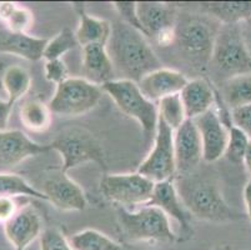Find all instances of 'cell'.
<instances>
[{
  "mask_svg": "<svg viewBox=\"0 0 251 250\" xmlns=\"http://www.w3.org/2000/svg\"><path fill=\"white\" fill-rule=\"evenodd\" d=\"M138 173L154 183L174 179L176 173L174 130L170 129L161 119L157 121L151 151L140 164Z\"/></svg>",
  "mask_w": 251,
  "mask_h": 250,
  "instance_id": "obj_10",
  "label": "cell"
},
{
  "mask_svg": "<svg viewBox=\"0 0 251 250\" xmlns=\"http://www.w3.org/2000/svg\"><path fill=\"white\" fill-rule=\"evenodd\" d=\"M42 192L49 203L63 212H81L86 208L83 189L61 168L47 174Z\"/></svg>",
  "mask_w": 251,
  "mask_h": 250,
  "instance_id": "obj_12",
  "label": "cell"
},
{
  "mask_svg": "<svg viewBox=\"0 0 251 250\" xmlns=\"http://www.w3.org/2000/svg\"><path fill=\"white\" fill-rule=\"evenodd\" d=\"M75 9L79 15V27L75 31L79 45L83 48L90 44H108L111 34V23L89 15L83 4H75Z\"/></svg>",
  "mask_w": 251,
  "mask_h": 250,
  "instance_id": "obj_22",
  "label": "cell"
},
{
  "mask_svg": "<svg viewBox=\"0 0 251 250\" xmlns=\"http://www.w3.org/2000/svg\"><path fill=\"white\" fill-rule=\"evenodd\" d=\"M77 45H79V43H77L74 31L65 28L60 33L56 34L54 38L49 39L43 58L47 61L61 59L64 54H67L70 50H74Z\"/></svg>",
  "mask_w": 251,
  "mask_h": 250,
  "instance_id": "obj_31",
  "label": "cell"
},
{
  "mask_svg": "<svg viewBox=\"0 0 251 250\" xmlns=\"http://www.w3.org/2000/svg\"><path fill=\"white\" fill-rule=\"evenodd\" d=\"M69 242L75 250H123L119 243L95 229L79 231Z\"/></svg>",
  "mask_w": 251,
  "mask_h": 250,
  "instance_id": "obj_28",
  "label": "cell"
},
{
  "mask_svg": "<svg viewBox=\"0 0 251 250\" xmlns=\"http://www.w3.org/2000/svg\"><path fill=\"white\" fill-rule=\"evenodd\" d=\"M13 108H14V104H11L8 99H0V132L8 130Z\"/></svg>",
  "mask_w": 251,
  "mask_h": 250,
  "instance_id": "obj_38",
  "label": "cell"
},
{
  "mask_svg": "<svg viewBox=\"0 0 251 250\" xmlns=\"http://www.w3.org/2000/svg\"><path fill=\"white\" fill-rule=\"evenodd\" d=\"M4 233L14 250H26L42 235V219L34 208L25 205L4 224Z\"/></svg>",
  "mask_w": 251,
  "mask_h": 250,
  "instance_id": "obj_17",
  "label": "cell"
},
{
  "mask_svg": "<svg viewBox=\"0 0 251 250\" xmlns=\"http://www.w3.org/2000/svg\"><path fill=\"white\" fill-rule=\"evenodd\" d=\"M0 196H30V198L47 200L42 190H38L29 184L23 176L10 173H0Z\"/></svg>",
  "mask_w": 251,
  "mask_h": 250,
  "instance_id": "obj_29",
  "label": "cell"
},
{
  "mask_svg": "<svg viewBox=\"0 0 251 250\" xmlns=\"http://www.w3.org/2000/svg\"><path fill=\"white\" fill-rule=\"evenodd\" d=\"M131 250H140V249H131Z\"/></svg>",
  "mask_w": 251,
  "mask_h": 250,
  "instance_id": "obj_43",
  "label": "cell"
},
{
  "mask_svg": "<svg viewBox=\"0 0 251 250\" xmlns=\"http://www.w3.org/2000/svg\"><path fill=\"white\" fill-rule=\"evenodd\" d=\"M185 208L193 217L209 222H229L240 219L241 214L230 208L219 185L207 176L195 174L182 175L175 182Z\"/></svg>",
  "mask_w": 251,
  "mask_h": 250,
  "instance_id": "obj_2",
  "label": "cell"
},
{
  "mask_svg": "<svg viewBox=\"0 0 251 250\" xmlns=\"http://www.w3.org/2000/svg\"><path fill=\"white\" fill-rule=\"evenodd\" d=\"M210 64L225 80L251 73V53L246 45L241 24H223L215 39Z\"/></svg>",
  "mask_w": 251,
  "mask_h": 250,
  "instance_id": "obj_4",
  "label": "cell"
},
{
  "mask_svg": "<svg viewBox=\"0 0 251 250\" xmlns=\"http://www.w3.org/2000/svg\"><path fill=\"white\" fill-rule=\"evenodd\" d=\"M155 183L136 173L108 174L100 182V192L108 200L129 209L148 205L152 198Z\"/></svg>",
  "mask_w": 251,
  "mask_h": 250,
  "instance_id": "obj_9",
  "label": "cell"
},
{
  "mask_svg": "<svg viewBox=\"0 0 251 250\" xmlns=\"http://www.w3.org/2000/svg\"><path fill=\"white\" fill-rule=\"evenodd\" d=\"M51 110L40 100H30L20 108V121L30 132H45L51 125Z\"/></svg>",
  "mask_w": 251,
  "mask_h": 250,
  "instance_id": "obj_25",
  "label": "cell"
},
{
  "mask_svg": "<svg viewBox=\"0 0 251 250\" xmlns=\"http://www.w3.org/2000/svg\"><path fill=\"white\" fill-rule=\"evenodd\" d=\"M244 200H245L248 217L251 220V178L249 179V182L246 183L245 188H244Z\"/></svg>",
  "mask_w": 251,
  "mask_h": 250,
  "instance_id": "obj_39",
  "label": "cell"
},
{
  "mask_svg": "<svg viewBox=\"0 0 251 250\" xmlns=\"http://www.w3.org/2000/svg\"><path fill=\"white\" fill-rule=\"evenodd\" d=\"M50 148L61 155V169L65 173L88 162H95L102 167L105 165V154L101 144L93 133L84 128L63 130L50 143Z\"/></svg>",
  "mask_w": 251,
  "mask_h": 250,
  "instance_id": "obj_8",
  "label": "cell"
},
{
  "mask_svg": "<svg viewBox=\"0 0 251 250\" xmlns=\"http://www.w3.org/2000/svg\"><path fill=\"white\" fill-rule=\"evenodd\" d=\"M83 74L84 79L99 86L114 80L115 70L106 45L90 44L83 47Z\"/></svg>",
  "mask_w": 251,
  "mask_h": 250,
  "instance_id": "obj_19",
  "label": "cell"
},
{
  "mask_svg": "<svg viewBox=\"0 0 251 250\" xmlns=\"http://www.w3.org/2000/svg\"><path fill=\"white\" fill-rule=\"evenodd\" d=\"M50 150V144L35 143L22 130L0 132V167L3 168H14L28 158L45 154Z\"/></svg>",
  "mask_w": 251,
  "mask_h": 250,
  "instance_id": "obj_14",
  "label": "cell"
},
{
  "mask_svg": "<svg viewBox=\"0 0 251 250\" xmlns=\"http://www.w3.org/2000/svg\"><path fill=\"white\" fill-rule=\"evenodd\" d=\"M157 113L159 119H161L174 132L179 129L181 124L188 119L180 94H174L161 99L157 103Z\"/></svg>",
  "mask_w": 251,
  "mask_h": 250,
  "instance_id": "obj_30",
  "label": "cell"
},
{
  "mask_svg": "<svg viewBox=\"0 0 251 250\" xmlns=\"http://www.w3.org/2000/svg\"><path fill=\"white\" fill-rule=\"evenodd\" d=\"M113 5L122 18V22L144 34L143 27H141V23L138 17V9H136L135 1H115V3H113Z\"/></svg>",
  "mask_w": 251,
  "mask_h": 250,
  "instance_id": "obj_34",
  "label": "cell"
},
{
  "mask_svg": "<svg viewBox=\"0 0 251 250\" xmlns=\"http://www.w3.org/2000/svg\"><path fill=\"white\" fill-rule=\"evenodd\" d=\"M49 39L36 38L28 33H13L9 30L0 31V53L17 55L30 61H38L44 56Z\"/></svg>",
  "mask_w": 251,
  "mask_h": 250,
  "instance_id": "obj_21",
  "label": "cell"
},
{
  "mask_svg": "<svg viewBox=\"0 0 251 250\" xmlns=\"http://www.w3.org/2000/svg\"><path fill=\"white\" fill-rule=\"evenodd\" d=\"M15 199L11 196H0V224H6L19 212L20 208Z\"/></svg>",
  "mask_w": 251,
  "mask_h": 250,
  "instance_id": "obj_37",
  "label": "cell"
},
{
  "mask_svg": "<svg viewBox=\"0 0 251 250\" xmlns=\"http://www.w3.org/2000/svg\"><path fill=\"white\" fill-rule=\"evenodd\" d=\"M220 27L200 15H186L176 22L175 44L198 68H206L211 61L215 39Z\"/></svg>",
  "mask_w": 251,
  "mask_h": 250,
  "instance_id": "obj_5",
  "label": "cell"
},
{
  "mask_svg": "<svg viewBox=\"0 0 251 250\" xmlns=\"http://www.w3.org/2000/svg\"><path fill=\"white\" fill-rule=\"evenodd\" d=\"M194 121L201 137L202 160L214 163L224 157L229 141V128L223 123L215 108Z\"/></svg>",
  "mask_w": 251,
  "mask_h": 250,
  "instance_id": "obj_15",
  "label": "cell"
},
{
  "mask_svg": "<svg viewBox=\"0 0 251 250\" xmlns=\"http://www.w3.org/2000/svg\"><path fill=\"white\" fill-rule=\"evenodd\" d=\"M101 89L115 102L125 115L135 119L140 124L148 138L151 135L155 137L159 121L157 105L141 93L138 83L126 79H114L104 84Z\"/></svg>",
  "mask_w": 251,
  "mask_h": 250,
  "instance_id": "obj_6",
  "label": "cell"
},
{
  "mask_svg": "<svg viewBox=\"0 0 251 250\" xmlns=\"http://www.w3.org/2000/svg\"><path fill=\"white\" fill-rule=\"evenodd\" d=\"M148 205H154L164 212V214L169 219H174L181 228V233L184 237L190 238L193 234L191 229V218L193 215L185 208L176 187L174 179L166 182L155 183L152 198Z\"/></svg>",
  "mask_w": 251,
  "mask_h": 250,
  "instance_id": "obj_16",
  "label": "cell"
},
{
  "mask_svg": "<svg viewBox=\"0 0 251 250\" xmlns=\"http://www.w3.org/2000/svg\"><path fill=\"white\" fill-rule=\"evenodd\" d=\"M144 35L159 47H170L176 40L177 14L173 5L157 1L136 3Z\"/></svg>",
  "mask_w": 251,
  "mask_h": 250,
  "instance_id": "obj_11",
  "label": "cell"
},
{
  "mask_svg": "<svg viewBox=\"0 0 251 250\" xmlns=\"http://www.w3.org/2000/svg\"><path fill=\"white\" fill-rule=\"evenodd\" d=\"M174 150L176 173L188 175L194 173L202 159L201 137L195 121L186 119L174 132Z\"/></svg>",
  "mask_w": 251,
  "mask_h": 250,
  "instance_id": "obj_13",
  "label": "cell"
},
{
  "mask_svg": "<svg viewBox=\"0 0 251 250\" xmlns=\"http://www.w3.org/2000/svg\"><path fill=\"white\" fill-rule=\"evenodd\" d=\"M3 85L8 94V100L11 104H15L31 88V77L26 69L11 65L4 73Z\"/></svg>",
  "mask_w": 251,
  "mask_h": 250,
  "instance_id": "obj_27",
  "label": "cell"
},
{
  "mask_svg": "<svg viewBox=\"0 0 251 250\" xmlns=\"http://www.w3.org/2000/svg\"><path fill=\"white\" fill-rule=\"evenodd\" d=\"M118 224L124 238L129 242H174L170 219L154 205H144L140 209L130 210L119 206L116 210Z\"/></svg>",
  "mask_w": 251,
  "mask_h": 250,
  "instance_id": "obj_3",
  "label": "cell"
},
{
  "mask_svg": "<svg viewBox=\"0 0 251 250\" xmlns=\"http://www.w3.org/2000/svg\"><path fill=\"white\" fill-rule=\"evenodd\" d=\"M40 250H75L56 228H47L40 235Z\"/></svg>",
  "mask_w": 251,
  "mask_h": 250,
  "instance_id": "obj_33",
  "label": "cell"
},
{
  "mask_svg": "<svg viewBox=\"0 0 251 250\" xmlns=\"http://www.w3.org/2000/svg\"><path fill=\"white\" fill-rule=\"evenodd\" d=\"M106 49L114 70L122 75L120 79L139 83L145 75L163 68L147 36L122 20L111 23Z\"/></svg>",
  "mask_w": 251,
  "mask_h": 250,
  "instance_id": "obj_1",
  "label": "cell"
},
{
  "mask_svg": "<svg viewBox=\"0 0 251 250\" xmlns=\"http://www.w3.org/2000/svg\"><path fill=\"white\" fill-rule=\"evenodd\" d=\"M202 5L221 24H241L251 17V1H213Z\"/></svg>",
  "mask_w": 251,
  "mask_h": 250,
  "instance_id": "obj_24",
  "label": "cell"
},
{
  "mask_svg": "<svg viewBox=\"0 0 251 250\" xmlns=\"http://www.w3.org/2000/svg\"><path fill=\"white\" fill-rule=\"evenodd\" d=\"M188 78L177 70L168 68H160L145 75L138 83L141 93L150 102H160L166 96L180 94L184 86L188 84Z\"/></svg>",
  "mask_w": 251,
  "mask_h": 250,
  "instance_id": "obj_18",
  "label": "cell"
},
{
  "mask_svg": "<svg viewBox=\"0 0 251 250\" xmlns=\"http://www.w3.org/2000/svg\"><path fill=\"white\" fill-rule=\"evenodd\" d=\"M45 78L48 82L54 83L55 85L69 79V70L63 59L49 60L45 63Z\"/></svg>",
  "mask_w": 251,
  "mask_h": 250,
  "instance_id": "obj_35",
  "label": "cell"
},
{
  "mask_svg": "<svg viewBox=\"0 0 251 250\" xmlns=\"http://www.w3.org/2000/svg\"><path fill=\"white\" fill-rule=\"evenodd\" d=\"M250 143L251 140L248 138V135L244 134L236 127L231 125L229 128V141H227L226 150H225L224 157L232 164H245V158L248 154Z\"/></svg>",
  "mask_w": 251,
  "mask_h": 250,
  "instance_id": "obj_32",
  "label": "cell"
},
{
  "mask_svg": "<svg viewBox=\"0 0 251 250\" xmlns=\"http://www.w3.org/2000/svg\"><path fill=\"white\" fill-rule=\"evenodd\" d=\"M231 125L240 129L251 140V104L230 111Z\"/></svg>",
  "mask_w": 251,
  "mask_h": 250,
  "instance_id": "obj_36",
  "label": "cell"
},
{
  "mask_svg": "<svg viewBox=\"0 0 251 250\" xmlns=\"http://www.w3.org/2000/svg\"><path fill=\"white\" fill-rule=\"evenodd\" d=\"M0 22L6 25V30L13 33H26L33 27V13L28 8L19 6L17 3H0Z\"/></svg>",
  "mask_w": 251,
  "mask_h": 250,
  "instance_id": "obj_26",
  "label": "cell"
},
{
  "mask_svg": "<svg viewBox=\"0 0 251 250\" xmlns=\"http://www.w3.org/2000/svg\"><path fill=\"white\" fill-rule=\"evenodd\" d=\"M101 86L95 85L84 78L70 77L56 85L55 93L48 105L52 114L74 118L97 108L101 99Z\"/></svg>",
  "mask_w": 251,
  "mask_h": 250,
  "instance_id": "obj_7",
  "label": "cell"
},
{
  "mask_svg": "<svg viewBox=\"0 0 251 250\" xmlns=\"http://www.w3.org/2000/svg\"><path fill=\"white\" fill-rule=\"evenodd\" d=\"M244 25H245V27H243V25H241V27H243L244 35H246V34H249V33L251 34V17L249 18L248 20H245V22H244Z\"/></svg>",
  "mask_w": 251,
  "mask_h": 250,
  "instance_id": "obj_40",
  "label": "cell"
},
{
  "mask_svg": "<svg viewBox=\"0 0 251 250\" xmlns=\"http://www.w3.org/2000/svg\"><path fill=\"white\" fill-rule=\"evenodd\" d=\"M221 100L230 111L251 104V73L224 80Z\"/></svg>",
  "mask_w": 251,
  "mask_h": 250,
  "instance_id": "obj_23",
  "label": "cell"
},
{
  "mask_svg": "<svg viewBox=\"0 0 251 250\" xmlns=\"http://www.w3.org/2000/svg\"><path fill=\"white\" fill-rule=\"evenodd\" d=\"M186 118L195 120L211 110L216 102V91L207 80L202 78L189 80L180 93Z\"/></svg>",
  "mask_w": 251,
  "mask_h": 250,
  "instance_id": "obj_20",
  "label": "cell"
},
{
  "mask_svg": "<svg viewBox=\"0 0 251 250\" xmlns=\"http://www.w3.org/2000/svg\"><path fill=\"white\" fill-rule=\"evenodd\" d=\"M245 165H246V168H248V170L250 171L251 174V143H250V146H249L248 154H246V158H245Z\"/></svg>",
  "mask_w": 251,
  "mask_h": 250,
  "instance_id": "obj_41",
  "label": "cell"
},
{
  "mask_svg": "<svg viewBox=\"0 0 251 250\" xmlns=\"http://www.w3.org/2000/svg\"><path fill=\"white\" fill-rule=\"evenodd\" d=\"M214 250H224L223 248H216V249H214Z\"/></svg>",
  "mask_w": 251,
  "mask_h": 250,
  "instance_id": "obj_42",
  "label": "cell"
}]
</instances>
